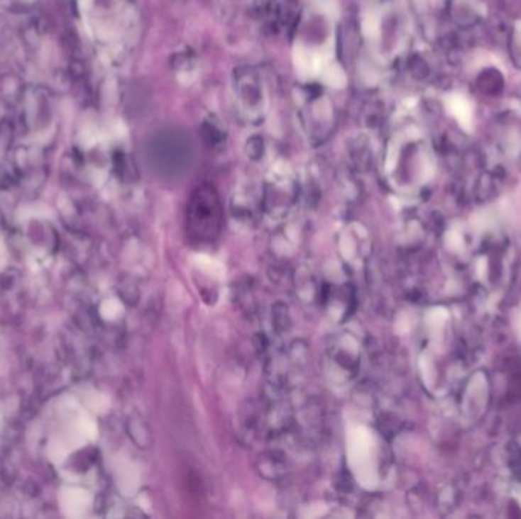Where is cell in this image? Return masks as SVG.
<instances>
[{"label": "cell", "mask_w": 521, "mask_h": 519, "mask_svg": "<svg viewBox=\"0 0 521 519\" xmlns=\"http://www.w3.org/2000/svg\"><path fill=\"white\" fill-rule=\"evenodd\" d=\"M221 228V207L211 188H202L192 196L187 213V230L199 242L214 241Z\"/></svg>", "instance_id": "obj_1"}, {"label": "cell", "mask_w": 521, "mask_h": 519, "mask_svg": "<svg viewBox=\"0 0 521 519\" xmlns=\"http://www.w3.org/2000/svg\"><path fill=\"white\" fill-rule=\"evenodd\" d=\"M445 106L450 111L453 116L456 118V121L461 123V127H464L465 130L470 131L471 125H473V108L471 104L468 102V99L461 95V93H454V95H450L445 99Z\"/></svg>", "instance_id": "obj_2"}]
</instances>
